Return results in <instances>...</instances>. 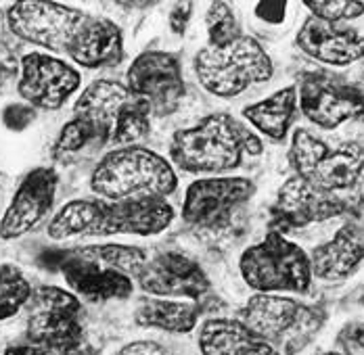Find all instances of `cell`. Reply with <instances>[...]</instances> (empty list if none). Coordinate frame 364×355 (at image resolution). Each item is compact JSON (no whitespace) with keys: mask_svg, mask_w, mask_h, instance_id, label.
Segmentation results:
<instances>
[{"mask_svg":"<svg viewBox=\"0 0 364 355\" xmlns=\"http://www.w3.org/2000/svg\"><path fill=\"white\" fill-rule=\"evenodd\" d=\"M289 163L295 176L321 190H348L363 178L364 144L348 141L328 146L312 132L297 128L289 146Z\"/></svg>","mask_w":364,"mask_h":355,"instance_id":"8","label":"cell"},{"mask_svg":"<svg viewBox=\"0 0 364 355\" xmlns=\"http://www.w3.org/2000/svg\"><path fill=\"white\" fill-rule=\"evenodd\" d=\"M287 13V2H257L255 15L268 23H281Z\"/></svg>","mask_w":364,"mask_h":355,"instance_id":"31","label":"cell"},{"mask_svg":"<svg viewBox=\"0 0 364 355\" xmlns=\"http://www.w3.org/2000/svg\"><path fill=\"white\" fill-rule=\"evenodd\" d=\"M255 195L250 178L208 176L195 180L184 195L182 219L197 230H222L235 212Z\"/></svg>","mask_w":364,"mask_h":355,"instance_id":"12","label":"cell"},{"mask_svg":"<svg viewBox=\"0 0 364 355\" xmlns=\"http://www.w3.org/2000/svg\"><path fill=\"white\" fill-rule=\"evenodd\" d=\"M297 86H287L272 97L243 109V117L259 134L274 142H283L297 117Z\"/></svg>","mask_w":364,"mask_h":355,"instance_id":"23","label":"cell"},{"mask_svg":"<svg viewBox=\"0 0 364 355\" xmlns=\"http://www.w3.org/2000/svg\"><path fill=\"white\" fill-rule=\"evenodd\" d=\"M19 70L17 92L26 103L44 111L61 109L82 84L80 71L53 55L30 53L21 59Z\"/></svg>","mask_w":364,"mask_h":355,"instance_id":"14","label":"cell"},{"mask_svg":"<svg viewBox=\"0 0 364 355\" xmlns=\"http://www.w3.org/2000/svg\"><path fill=\"white\" fill-rule=\"evenodd\" d=\"M57 268L73 295L90 303L122 301L134 293V278L105 266L84 247L61 251Z\"/></svg>","mask_w":364,"mask_h":355,"instance_id":"16","label":"cell"},{"mask_svg":"<svg viewBox=\"0 0 364 355\" xmlns=\"http://www.w3.org/2000/svg\"><path fill=\"white\" fill-rule=\"evenodd\" d=\"M117 355H172L166 347H161L155 341H134L126 347H122Z\"/></svg>","mask_w":364,"mask_h":355,"instance_id":"32","label":"cell"},{"mask_svg":"<svg viewBox=\"0 0 364 355\" xmlns=\"http://www.w3.org/2000/svg\"><path fill=\"white\" fill-rule=\"evenodd\" d=\"M201 316L199 303L193 301H170V299H145L139 303L134 320L143 328H157L164 332L186 334L195 330Z\"/></svg>","mask_w":364,"mask_h":355,"instance_id":"24","label":"cell"},{"mask_svg":"<svg viewBox=\"0 0 364 355\" xmlns=\"http://www.w3.org/2000/svg\"><path fill=\"white\" fill-rule=\"evenodd\" d=\"M126 88L143 99L151 115L166 117L178 111L186 94L178 55L164 50H145L126 73Z\"/></svg>","mask_w":364,"mask_h":355,"instance_id":"13","label":"cell"},{"mask_svg":"<svg viewBox=\"0 0 364 355\" xmlns=\"http://www.w3.org/2000/svg\"><path fill=\"white\" fill-rule=\"evenodd\" d=\"M32 284L17 266L0 263V322L13 318L32 299Z\"/></svg>","mask_w":364,"mask_h":355,"instance_id":"25","label":"cell"},{"mask_svg":"<svg viewBox=\"0 0 364 355\" xmlns=\"http://www.w3.org/2000/svg\"><path fill=\"white\" fill-rule=\"evenodd\" d=\"M178 178L168 159L145 146L113 148L95 165L90 188L99 199L122 201L132 197H168Z\"/></svg>","mask_w":364,"mask_h":355,"instance_id":"3","label":"cell"},{"mask_svg":"<svg viewBox=\"0 0 364 355\" xmlns=\"http://www.w3.org/2000/svg\"><path fill=\"white\" fill-rule=\"evenodd\" d=\"M139 286L155 297L168 299H201L210 293V278L193 257L178 251H161L146 257V263L136 276Z\"/></svg>","mask_w":364,"mask_h":355,"instance_id":"17","label":"cell"},{"mask_svg":"<svg viewBox=\"0 0 364 355\" xmlns=\"http://www.w3.org/2000/svg\"><path fill=\"white\" fill-rule=\"evenodd\" d=\"M59 176L53 168H34L19 182L0 219V239L15 241L46 219L55 205Z\"/></svg>","mask_w":364,"mask_h":355,"instance_id":"18","label":"cell"},{"mask_svg":"<svg viewBox=\"0 0 364 355\" xmlns=\"http://www.w3.org/2000/svg\"><path fill=\"white\" fill-rule=\"evenodd\" d=\"M201 355H279L241 320L210 318L199 328Z\"/></svg>","mask_w":364,"mask_h":355,"instance_id":"22","label":"cell"},{"mask_svg":"<svg viewBox=\"0 0 364 355\" xmlns=\"http://www.w3.org/2000/svg\"><path fill=\"white\" fill-rule=\"evenodd\" d=\"M299 111L323 130L364 121V88L328 71H308L299 77Z\"/></svg>","mask_w":364,"mask_h":355,"instance_id":"10","label":"cell"},{"mask_svg":"<svg viewBox=\"0 0 364 355\" xmlns=\"http://www.w3.org/2000/svg\"><path fill=\"white\" fill-rule=\"evenodd\" d=\"M191 15H193V2H176L174 9L170 11V30L176 36L184 34Z\"/></svg>","mask_w":364,"mask_h":355,"instance_id":"30","label":"cell"},{"mask_svg":"<svg viewBox=\"0 0 364 355\" xmlns=\"http://www.w3.org/2000/svg\"><path fill=\"white\" fill-rule=\"evenodd\" d=\"M241 322L279 355L306 349L327 322V312L281 295H254L241 310Z\"/></svg>","mask_w":364,"mask_h":355,"instance_id":"5","label":"cell"},{"mask_svg":"<svg viewBox=\"0 0 364 355\" xmlns=\"http://www.w3.org/2000/svg\"><path fill=\"white\" fill-rule=\"evenodd\" d=\"M239 270L243 283L264 295L306 293L312 283L310 255L274 230L243 251Z\"/></svg>","mask_w":364,"mask_h":355,"instance_id":"7","label":"cell"},{"mask_svg":"<svg viewBox=\"0 0 364 355\" xmlns=\"http://www.w3.org/2000/svg\"><path fill=\"white\" fill-rule=\"evenodd\" d=\"M343 337L350 345L354 347H360L364 349V322H358V324H352L343 330Z\"/></svg>","mask_w":364,"mask_h":355,"instance_id":"33","label":"cell"},{"mask_svg":"<svg viewBox=\"0 0 364 355\" xmlns=\"http://www.w3.org/2000/svg\"><path fill=\"white\" fill-rule=\"evenodd\" d=\"M9 75H11V70H9V67H4V65L0 63V92H2V88H4V84H6V80H9Z\"/></svg>","mask_w":364,"mask_h":355,"instance_id":"34","label":"cell"},{"mask_svg":"<svg viewBox=\"0 0 364 355\" xmlns=\"http://www.w3.org/2000/svg\"><path fill=\"white\" fill-rule=\"evenodd\" d=\"M346 209L348 205L337 192L321 190L306 180L293 176L279 188L277 201L270 207V230L285 234L287 230L337 217Z\"/></svg>","mask_w":364,"mask_h":355,"instance_id":"15","label":"cell"},{"mask_svg":"<svg viewBox=\"0 0 364 355\" xmlns=\"http://www.w3.org/2000/svg\"><path fill=\"white\" fill-rule=\"evenodd\" d=\"M297 48L325 65L346 67L364 59V36L348 23L308 17L297 32Z\"/></svg>","mask_w":364,"mask_h":355,"instance_id":"19","label":"cell"},{"mask_svg":"<svg viewBox=\"0 0 364 355\" xmlns=\"http://www.w3.org/2000/svg\"><path fill=\"white\" fill-rule=\"evenodd\" d=\"M90 142H97L99 144V136H97V130L92 128L90 121H86L84 117H77L73 115V119H70L59 136H57V142L53 146V155L57 159L65 157V155H73L77 151H82L84 146H88Z\"/></svg>","mask_w":364,"mask_h":355,"instance_id":"27","label":"cell"},{"mask_svg":"<svg viewBox=\"0 0 364 355\" xmlns=\"http://www.w3.org/2000/svg\"><path fill=\"white\" fill-rule=\"evenodd\" d=\"M321 355H343V354H337V351H325V354Z\"/></svg>","mask_w":364,"mask_h":355,"instance_id":"35","label":"cell"},{"mask_svg":"<svg viewBox=\"0 0 364 355\" xmlns=\"http://www.w3.org/2000/svg\"><path fill=\"white\" fill-rule=\"evenodd\" d=\"M312 17L331 23H346L364 15V2L356 0H306L304 2Z\"/></svg>","mask_w":364,"mask_h":355,"instance_id":"28","label":"cell"},{"mask_svg":"<svg viewBox=\"0 0 364 355\" xmlns=\"http://www.w3.org/2000/svg\"><path fill=\"white\" fill-rule=\"evenodd\" d=\"M84 70H109L124 59V34L105 17L88 15L65 53Z\"/></svg>","mask_w":364,"mask_h":355,"instance_id":"20","label":"cell"},{"mask_svg":"<svg viewBox=\"0 0 364 355\" xmlns=\"http://www.w3.org/2000/svg\"><path fill=\"white\" fill-rule=\"evenodd\" d=\"M205 26H208V38H210L208 46H214V48H222L243 36L237 15L228 2L210 4L208 15H205Z\"/></svg>","mask_w":364,"mask_h":355,"instance_id":"26","label":"cell"},{"mask_svg":"<svg viewBox=\"0 0 364 355\" xmlns=\"http://www.w3.org/2000/svg\"><path fill=\"white\" fill-rule=\"evenodd\" d=\"M174 207L164 197H132L122 201L73 199L65 203L48 224L53 241L75 236L136 234L153 236L174 222Z\"/></svg>","mask_w":364,"mask_h":355,"instance_id":"1","label":"cell"},{"mask_svg":"<svg viewBox=\"0 0 364 355\" xmlns=\"http://www.w3.org/2000/svg\"><path fill=\"white\" fill-rule=\"evenodd\" d=\"M4 355H97L92 347L88 345H80L73 349H50V347H42L34 343H21V345H11Z\"/></svg>","mask_w":364,"mask_h":355,"instance_id":"29","label":"cell"},{"mask_svg":"<svg viewBox=\"0 0 364 355\" xmlns=\"http://www.w3.org/2000/svg\"><path fill=\"white\" fill-rule=\"evenodd\" d=\"M360 303L364 305V288H363V295H360Z\"/></svg>","mask_w":364,"mask_h":355,"instance_id":"36","label":"cell"},{"mask_svg":"<svg viewBox=\"0 0 364 355\" xmlns=\"http://www.w3.org/2000/svg\"><path fill=\"white\" fill-rule=\"evenodd\" d=\"M73 115L92 124L101 144L134 146L151 132V109L126 84L95 80L75 101Z\"/></svg>","mask_w":364,"mask_h":355,"instance_id":"4","label":"cell"},{"mask_svg":"<svg viewBox=\"0 0 364 355\" xmlns=\"http://www.w3.org/2000/svg\"><path fill=\"white\" fill-rule=\"evenodd\" d=\"M262 148V141L245 124L228 113H212L172 136L170 159L186 174L218 176L237 170L247 157H257Z\"/></svg>","mask_w":364,"mask_h":355,"instance_id":"2","label":"cell"},{"mask_svg":"<svg viewBox=\"0 0 364 355\" xmlns=\"http://www.w3.org/2000/svg\"><path fill=\"white\" fill-rule=\"evenodd\" d=\"M88 13L59 2L23 0L6 9V26L13 34L36 46L65 55Z\"/></svg>","mask_w":364,"mask_h":355,"instance_id":"11","label":"cell"},{"mask_svg":"<svg viewBox=\"0 0 364 355\" xmlns=\"http://www.w3.org/2000/svg\"><path fill=\"white\" fill-rule=\"evenodd\" d=\"M26 339L50 349L84 345V307L80 297L59 286L36 288L30 299Z\"/></svg>","mask_w":364,"mask_h":355,"instance_id":"9","label":"cell"},{"mask_svg":"<svg viewBox=\"0 0 364 355\" xmlns=\"http://www.w3.org/2000/svg\"><path fill=\"white\" fill-rule=\"evenodd\" d=\"M193 65L203 90L220 99L239 97L250 86L268 82L274 73L270 55L250 36H241L222 48H201Z\"/></svg>","mask_w":364,"mask_h":355,"instance_id":"6","label":"cell"},{"mask_svg":"<svg viewBox=\"0 0 364 355\" xmlns=\"http://www.w3.org/2000/svg\"><path fill=\"white\" fill-rule=\"evenodd\" d=\"M364 261V226L346 222L333 239L318 245L310 255L312 276L337 283L352 276Z\"/></svg>","mask_w":364,"mask_h":355,"instance_id":"21","label":"cell"}]
</instances>
